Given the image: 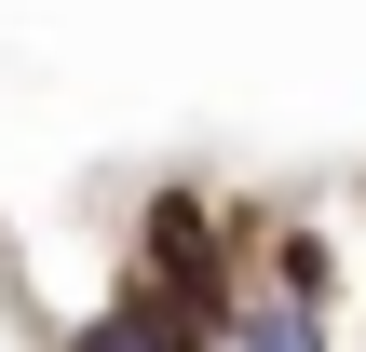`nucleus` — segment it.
I'll list each match as a JSON object with an SVG mask.
<instances>
[{
    "instance_id": "nucleus-1",
    "label": "nucleus",
    "mask_w": 366,
    "mask_h": 352,
    "mask_svg": "<svg viewBox=\"0 0 366 352\" xmlns=\"http://www.w3.org/2000/svg\"><path fill=\"white\" fill-rule=\"evenodd\" d=\"M136 271H163L177 298H217V312H244L258 285L231 271V231H217V203L190 190V176H163L149 190V217H136Z\"/></svg>"
},
{
    "instance_id": "nucleus-2",
    "label": "nucleus",
    "mask_w": 366,
    "mask_h": 352,
    "mask_svg": "<svg viewBox=\"0 0 366 352\" xmlns=\"http://www.w3.org/2000/svg\"><path fill=\"white\" fill-rule=\"evenodd\" d=\"M54 352H136V326H122V312H95V326H68Z\"/></svg>"
}]
</instances>
